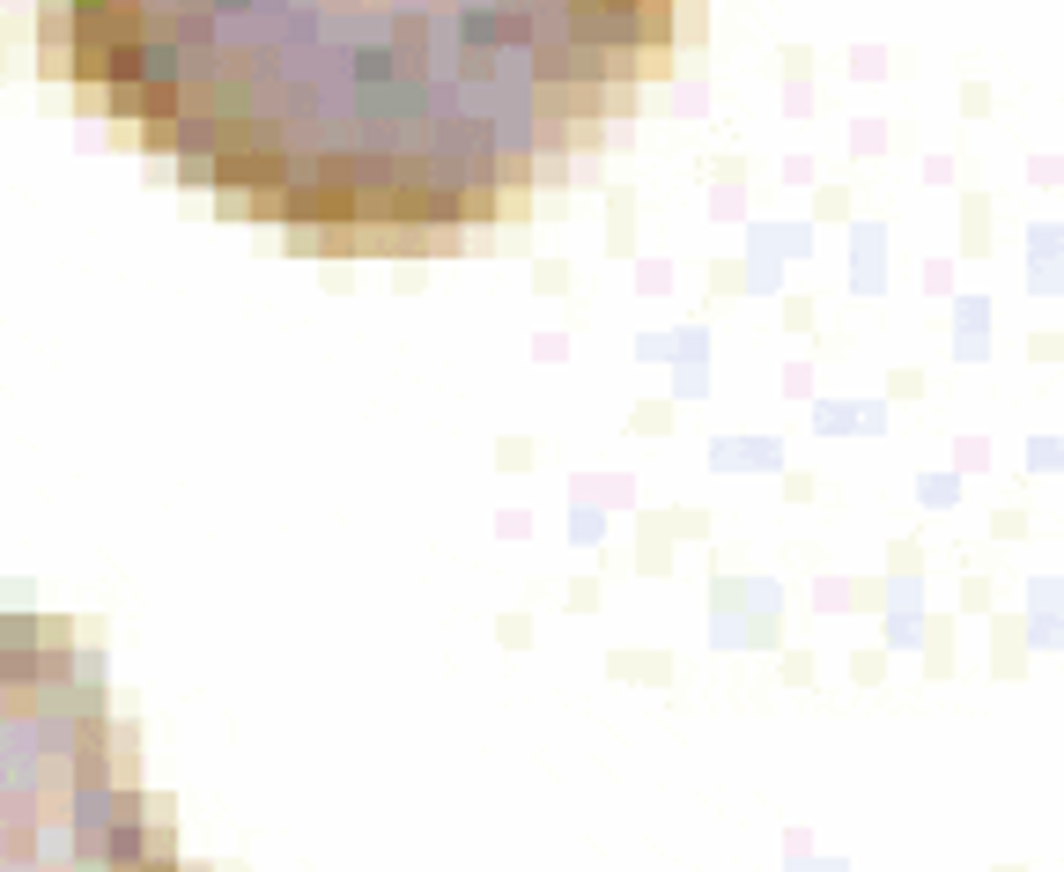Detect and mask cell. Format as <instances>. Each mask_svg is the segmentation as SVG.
Segmentation results:
<instances>
[{"label": "cell", "instance_id": "2", "mask_svg": "<svg viewBox=\"0 0 1064 872\" xmlns=\"http://www.w3.org/2000/svg\"><path fill=\"white\" fill-rule=\"evenodd\" d=\"M0 872H193L148 806L104 666L37 614H0Z\"/></svg>", "mask_w": 1064, "mask_h": 872}, {"label": "cell", "instance_id": "1", "mask_svg": "<svg viewBox=\"0 0 1064 872\" xmlns=\"http://www.w3.org/2000/svg\"><path fill=\"white\" fill-rule=\"evenodd\" d=\"M104 126L244 222L429 252L555 185L673 52L680 0H37Z\"/></svg>", "mask_w": 1064, "mask_h": 872}]
</instances>
